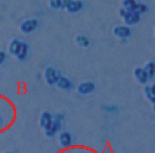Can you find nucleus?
<instances>
[{
    "instance_id": "ddd939ff",
    "label": "nucleus",
    "mask_w": 155,
    "mask_h": 153,
    "mask_svg": "<svg viewBox=\"0 0 155 153\" xmlns=\"http://www.w3.org/2000/svg\"><path fill=\"white\" fill-rule=\"evenodd\" d=\"M51 5L54 8H59L62 6V2L61 1L54 0L51 2Z\"/></svg>"
},
{
    "instance_id": "f3484780",
    "label": "nucleus",
    "mask_w": 155,
    "mask_h": 153,
    "mask_svg": "<svg viewBox=\"0 0 155 153\" xmlns=\"http://www.w3.org/2000/svg\"><path fill=\"white\" fill-rule=\"evenodd\" d=\"M64 153V152H63V153Z\"/></svg>"
},
{
    "instance_id": "9d476101",
    "label": "nucleus",
    "mask_w": 155,
    "mask_h": 153,
    "mask_svg": "<svg viewBox=\"0 0 155 153\" xmlns=\"http://www.w3.org/2000/svg\"><path fill=\"white\" fill-rule=\"evenodd\" d=\"M28 50H29V46L28 44L26 43L21 42V50L19 54L17 56L18 60L21 61L25 60L28 54Z\"/></svg>"
},
{
    "instance_id": "2eb2a0df",
    "label": "nucleus",
    "mask_w": 155,
    "mask_h": 153,
    "mask_svg": "<svg viewBox=\"0 0 155 153\" xmlns=\"http://www.w3.org/2000/svg\"><path fill=\"white\" fill-rule=\"evenodd\" d=\"M36 78L38 79H40L41 78V75L40 74H38L36 75Z\"/></svg>"
},
{
    "instance_id": "6e6552de",
    "label": "nucleus",
    "mask_w": 155,
    "mask_h": 153,
    "mask_svg": "<svg viewBox=\"0 0 155 153\" xmlns=\"http://www.w3.org/2000/svg\"><path fill=\"white\" fill-rule=\"evenodd\" d=\"M83 3L80 1H72L67 3L66 7L68 11L71 13L76 12L83 8Z\"/></svg>"
},
{
    "instance_id": "9b49d317",
    "label": "nucleus",
    "mask_w": 155,
    "mask_h": 153,
    "mask_svg": "<svg viewBox=\"0 0 155 153\" xmlns=\"http://www.w3.org/2000/svg\"><path fill=\"white\" fill-rule=\"evenodd\" d=\"M76 40H77L78 42L82 46L87 47L89 45V40L85 36L79 35V36H78Z\"/></svg>"
},
{
    "instance_id": "4468645a",
    "label": "nucleus",
    "mask_w": 155,
    "mask_h": 153,
    "mask_svg": "<svg viewBox=\"0 0 155 153\" xmlns=\"http://www.w3.org/2000/svg\"><path fill=\"white\" fill-rule=\"evenodd\" d=\"M6 54L4 52L0 51V65L2 64L5 60Z\"/></svg>"
},
{
    "instance_id": "39448f33",
    "label": "nucleus",
    "mask_w": 155,
    "mask_h": 153,
    "mask_svg": "<svg viewBox=\"0 0 155 153\" xmlns=\"http://www.w3.org/2000/svg\"><path fill=\"white\" fill-rule=\"evenodd\" d=\"M38 21L36 19H31L24 22L21 25V30L25 33H29L34 31L38 26Z\"/></svg>"
},
{
    "instance_id": "0eeeda50",
    "label": "nucleus",
    "mask_w": 155,
    "mask_h": 153,
    "mask_svg": "<svg viewBox=\"0 0 155 153\" xmlns=\"http://www.w3.org/2000/svg\"><path fill=\"white\" fill-rule=\"evenodd\" d=\"M57 84L58 87L64 90H71L73 87L71 81L65 76H61Z\"/></svg>"
},
{
    "instance_id": "7ed1b4c3",
    "label": "nucleus",
    "mask_w": 155,
    "mask_h": 153,
    "mask_svg": "<svg viewBox=\"0 0 155 153\" xmlns=\"http://www.w3.org/2000/svg\"><path fill=\"white\" fill-rule=\"evenodd\" d=\"M53 120L54 117L49 112H45L41 115L40 120V125L45 132L51 128Z\"/></svg>"
},
{
    "instance_id": "f03ea898",
    "label": "nucleus",
    "mask_w": 155,
    "mask_h": 153,
    "mask_svg": "<svg viewBox=\"0 0 155 153\" xmlns=\"http://www.w3.org/2000/svg\"><path fill=\"white\" fill-rule=\"evenodd\" d=\"M61 76L60 72L51 67H49L46 69L45 76L46 82L48 84L53 85L57 83L60 77Z\"/></svg>"
},
{
    "instance_id": "20e7f679",
    "label": "nucleus",
    "mask_w": 155,
    "mask_h": 153,
    "mask_svg": "<svg viewBox=\"0 0 155 153\" xmlns=\"http://www.w3.org/2000/svg\"><path fill=\"white\" fill-rule=\"evenodd\" d=\"M59 140L61 145L64 148H69L72 144V136L69 132L67 131L61 133L59 136Z\"/></svg>"
},
{
    "instance_id": "1a4fd4ad",
    "label": "nucleus",
    "mask_w": 155,
    "mask_h": 153,
    "mask_svg": "<svg viewBox=\"0 0 155 153\" xmlns=\"http://www.w3.org/2000/svg\"><path fill=\"white\" fill-rule=\"evenodd\" d=\"M21 42L17 39H14L11 42L9 50L11 54L17 56L21 50Z\"/></svg>"
},
{
    "instance_id": "dca6fc26",
    "label": "nucleus",
    "mask_w": 155,
    "mask_h": 153,
    "mask_svg": "<svg viewBox=\"0 0 155 153\" xmlns=\"http://www.w3.org/2000/svg\"><path fill=\"white\" fill-rule=\"evenodd\" d=\"M5 153H14L12 152H5Z\"/></svg>"
},
{
    "instance_id": "f257e3e1",
    "label": "nucleus",
    "mask_w": 155,
    "mask_h": 153,
    "mask_svg": "<svg viewBox=\"0 0 155 153\" xmlns=\"http://www.w3.org/2000/svg\"><path fill=\"white\" fill-rule=\"evenodd\" d=\"M64 119V115L62 113L57 114L54 117L53 122L51 128L46 131L48 137H52L60 132L62 126V122Z\"/></svg>"
},
{
    "instance_id": "423d86ee",
    "label": "nucleus",
    "mask_w": 155,
    "mask_h": 153,
    "mask_svg": "<svg viewBox=\"0 0 155 153\" xmlns=\"http://www.w3.org/2000/svg\"><path fill=\"white\" fill-rule=\"evenodd\" d=\"M95 89V85L91 82H86L80 84L78 87V91L79 93L86 95L94 92Z\"/></svg>"
},
{
    "instance_id": "f8f14e48",
    "label": "nucleus",
    "mask_w": 155,
    "mask_h": 153,
    "mask_svg": "<svg viewBox=\"0 0 155 153\" xmlns=\"http://www.w3.org/2000/svg\"><path fill=\"white\" fill-rule=\"evenodd\" d=\"M103 110L104 112L108 113H112L116 112L118 111V108L115 106L105 105L103 107Z\"/></svg>"
}]
</instances>
